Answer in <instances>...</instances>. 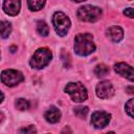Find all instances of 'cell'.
Listing matches in <instances>:
<instances>
[{"label": "cell", "mask_w": 134, "mask_h": 134, "mask_svg": "<svg viewBox=\"0 0 134 134\" xmlns=\"http://www.w3.org/2000/svg\"><path fill=\"white\" fill-rule=\"evenodd\" d=\"M95 50V44L91 34H79L74 38V51L79 55L85 57Z\"/></svg>", "instance_id": "6da1fadb"}, {"label": "cell", "mask_w": 134, "mask_h": 134, "mask_svg": "<svg viewBox=\"0 0 134 134\" xmlns=\"http://www.w3.org/2000/svg\"><path fill=\"white\" fill-rule=\"evenodd\" d=\"M52 58V53L48 48H39L36 50L34 55L31 57L29 64L35 69H42L47 66Z\"/></svg>", "instance_id": "7a4b0ae2"}, {"label": "cell", "mask_w": 134, "mask_h": 134, "mask_svg": "<svg viewBox=\"0 0 134 134\" xmlns=\"http://www.w3.org/2000/svg\"><path fill=\"white\" fill-rule=\"evenodd\" d=\"M64 91L66 93H68L71 97V99L75 103H82L84 100L87 99L88 97V93H87V89L85 88V86L80 83V82H75V83H68L65 88Z\"/></svg>", "instance_id": "3957f363"}, {"label": "cell", "mask_w": 134, "mask_h": 134, "mask_svg": "<svg viewBox=\"0 0 134 134\" xmlns=\"http://www.w3.org/2000/svg\"><path fill=\"white\" fill-rule=\"evenodd\" d=\"M77 18L84 22H95L102 16V9L93 5H84L77 9Z\"/></svg>", "instance_id": "277c9868"}, {"label": "cell", "mask_w": 134, "mask_h": 134, "mask_svg": "<svg viewBox=\"0 0 134 134\" xmlns=\"http://www.w3.org/2000/svg\"><path fill=\"white\" fill-rule=\"evenodd\" d=\"M52 24L57 34L61 37L65 36L70 28V19L62 12H57L52 16Z\"/></svg>", "instance_id": "5b68a950"}, {"label": "cell", "mask_w": 134, "mask_h": 134, "mask_svg": "<svg viewBox=\"0 0 134 134\" xmlns=\"http://www.w3.org/2000/svg\"><path fill=\"white\" fill-rule=\"evenodd\" d=\"M1 81L4 85L8 87L16 86L24 81L23 74L15 69H5L1 72Z\"/></svg>", "instance_id": "8992f818"}, {"label": "cell", "mask_w": 134, "mask_h": 134, "mask_svg": "<svg viewBox=\"0 0 134 134\" xmlns=\"http://www.w3.org/2000/svg\"><path fill=\"white\" fill-rule=\"evenodd\" d=\"M96 95L102 99H107L113 96L114 94V87L109 81H102L95 87Z\"/></svg>", "instance_id": "52a82bcc"}, {"label": "cell", "mask_w": 134, "mask_h": 134, "mask_svg": "<svg viewBox=\"0 0 134 134\" xmlns=\"http://www.w3.org/2000/svg\"><path fill=\"white\" fill-rule=\"evenodd\" d=\"M111 115L105 111H95L91 116V124L96 129L105 128L110 121Z\"/></svg>", "instance_id": "ba28073f"}, {"label": "cell", "mask_w": 134, "mask_h": 134, "mask_svg": "<svg viewBox=\"0 0 134 134\" xmlns=\"http://www.w3.org/2000/svg\"><path fill=\"white\" fill-rule=\"evenodd\" d=\"M114 70L119 75L126 77L127 80L134 82V68L126 63H117L114 65Z\"/></svg>", "instance_id": "9c48e42d"}, {"label": "cell", "mask_w": 134, "mask_h": 134, "mask_svg": "<svg viewBox=\"0 0 134 134\" xmlns=\"http://www.w3.org/2000/svg\"><path fill=\"white\" fill-rule=\"evenodd\" d=\"M21 2L17 0H8L3 2V10L9 16H17L20 12Z\"/></svg>", "instance_id": "30bf717a"}, {"label": "cell", "mask_w": 134, "mask_h": 134, "mask_svg": "<svg viewBox=\"0 0 134 134\" xmlns=\"http://www.w3.org/2000/svg\"><path fill=\"white\" fill-rule=\"evenodd\" d=\"M107 37L112 41V42H119L124 38V30L121 29L120 26L113 25L107 29Z\"/></svg>", "instance_id": "8fae6325"}, {"label": "cell", "mask_w": 134, "mask_h": 134, "mask_svg": "<svg viewBox=\"0 0 134 134\" xmlns=\"http://www.w3.org/2000/svg\"><path fill=\"white\" fill-rule=\"evenodd\" d=\"M44 117H45V119H46L48 122H50V124H55V122H58V121L60 120V118H61V111H60L57 107L51 106V107L45 112Z\"/></svg>", "instance_id": "7c38bea8"}, {"label": "cell", "mask_w": 134, "mask_h": 134, "mask_svg": "<svg viewBox=\"0 0 134 134\" xmlns=\"http://www.w3.org/2000/svg\"><path fill=\"white\" fill-rule=\"evenodd\" d=\"M110 72V68L105 65V64H98L95 68H94V73L96 76L98 77H103V76H106L108 73Z\"/></svg>", "instance_id": "4fadbf2b"}, {"label": "cell", "mask_w": 134, "mask_h": 134, "mask_svg": "<svg viewBox=\"0 0 134 134\" xmlns=\"http://www.w3.org/2000/svg\"><path fill=\"white\" fill-rule=\"evenodd\" d=\"M27 5H28V8L30 10L37 12V10H40L45 5V1H41V0H29V1H27Z\"/></svg>", "instance_id": "5bb4252c"}, {"label": "cell", "mask_w": 134, "mask_h": 134, "mask_svg": "<svg viewBox=\"0 0 134 134\" xmlns=\"http://www.w3.org/2000/svg\"><path fill=\"white\" fill-rule=\"evenodd\" d=\"M1 37L3 39L7 38L10 35L12 31V25L10 23H8L7 21H1Z\"/></svg>", "instance_id": "9a60e30c"}, {"label": "cell", "mask_w": 134, "mask_h": 134, "mask_svg": "<svg viewBox=\"0 0 134 134\" xmlns=\"http://www.w3.org/2000/svg\"><path fill=\"white\" fill-rule=\"evenodd\" d=\"M37 31L41 36L46 37L49 34V28H48L47 24L44 21H38V23H37Z\"/></svg>", "instance_id": "2e32d148"}, {"label": "cell", "mask_w": 134, "mask_h": 134, "mask_svg": "<svg viewBox=\"0 0 134 134\" xmlns=\"http://www.w3.org/2000/svg\"><path fill=\"white\" fill-rule=\"evenodd\" d=\"M15 106H16V108L18 110L24 111V110H27L29 108V103L25 98H18L16 100V103H15Z\"/></svg>", "instance_id": "e0dca14e"}, {"label": "cell", "mask_w": 134, "mask_h": 134, "mask_svg": "<svg viewBox=\"0 0 134 134\" xmlns=\"http://www.w3.org/2000/svg\"><path fill=\"white\" fill-rule=\"evenodd\" d=\"M88 111H89L88 107H83V106H80V107H75V108H74V114H75L76 116L81 117V118H83V117L85 118V116L87 115Z\"/></svg>", "instance_id": "ac0fdd59"}, {"label": "cell", "mask_w": 134, "mask_h": 134, "mask_svg": "<svg viewBox=\"0 0 134 134\" xmlns=\"http://www.w3.org/2000/svg\"><path fill=\"white\" fill-rule=\"evenodd\" d=\"M36 133H37V130L32 125L23 127L18 131V134H36Z\"/></svg>", "instance_id": "d6986e66"}, {"label": "cell", "mask_w": 134, "mask_h": 134, "mask_svg": "<svg viewBox=\"0 0 134 134\" xmlns=\"http://www.w3.org/2000/svg\"><path fill=\"white\" fill-rule=\"evenodd\" d=\"M125 108H126V111H127V113H128L130 116L134 117V98H131V99H129V100L126 103V106H125Z\"/></svg>", "instance_id": "ffe728a7"}, {"label": "cell", "mask_w": 134, "mask_h": 134, "mask_svg": "<svg viewBox=\"0 0 134 134\" xmlns=\"http://www.w3.org/2000/svg\"><path fill=\"white\" fill-rule=\"evenodd\" d=\"M124 15L129 17V18H134V8L132 7H128L124 10Z\"/></svg>", "instance_id": "44dd1931"}, {"label": "cell", "mask_w": 134, "mask_h": 134, "mask_svg": "<svg viewBox=\"0 0 134 134\" xmlns=\"http://www.w3.org/2000/svg\"><path fill=\"white\" fill-rule=\"evenodd\" d=\"M61 134H72V132H71V130H70L69 127H65V128L63 129V131H62Z\"/></svg>", "instance_id": "7402d4cb"}, {"label": "cell", "mask_w": 134, "mask_h": 134, "mask_svg": "<svg viewBox=\"0 0 134 134\" xmlns=\"http://www.w3.org/2000/svg\"><path fill=\"white\" fill-rule=\"evenodd\" d=\"M126 91L129 93V94H134V86H128L126 88Z\"/></svg>", "instance_id": "603a6c76"}, {"label": "cell", "mask_w": 134, "mask_h": 134, "mask_svg": "<svg viewBox=\"0 0 134 134\" xmlns=\"http://www.w3.org/2000/svg\"><path fill=\"white\" fill-rule=\"evenodd\" d=\"M106 134H115L114 132H108V133H106Z\"/></svg>", "instance_id": "cb8c5ba5"}]
</instances>
